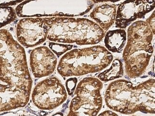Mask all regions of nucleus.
<instances>
[{"mask_svg": "<svg viewBox=\"0 0 155 116\" xmlns=\"http://www.w3.org/2000/svg\"><path fill=\"white\" fill-rule=\"evenodd\" d=\"M127 43L123 58L125 72L130 78L142 75L146 70L154 52L152 44L154 34L146 21H137L129 26Z\"/></svg>", "mask_w": 155, "mask_h": 116, "instance_id": "4", "label": "nucleus"}, {"mask_svg": "<svg viewBox=\"0 0 155 116\" xmlns=\"http://www.w3.org/2000/svg\"><path fill=\"white\" fill-rule=\"evenodd\" d=\"M0 80L30 97L33 80L24 47L7 30L0 29Z\"/></svg>", "mask_w": 155, "mask_h": 116, "instance_id": "2", "label": "nucleus"}, {"mask_svg": "<svg viewBox=\"0 0 155 116\" xmlns=\"http://www.w3.org/2000/svg\"><path fill=\"white\" fill-rule=\"evenodd\" d=\"M67 97L65 88L56 77H51L39 82L31 95L34 105L45 111L58 107L66 101Z\"/></svg>", "mask_w": 155, "mask_h": 116, "instance_id": "8", "label": "nucleus"}, {"mask_svg": "<svg viewBox=\"0 0 155 116\" xmlns=\"http://www.w3.org/2000/svg\"><path fill=\"white\" fill-rule=\"evenodd\" d=\"M94 4H98V3H103V2H107V0H91Z\"/></svg>", "mask_w": 155, "mask_h": 116, "instance_id": "23", "label": "nucleus"}, {"mask_svg": "<svg viewBox=\"0 0 155 116\" xmlns=\"http://www.w3.org/2000/svg\"><path fill=\"white\" fill-rule=\"evenodd\" d=\"M25 0H0V7H11L19 5Z\"/></svg>", "mask_w": 155, "mask_h": 116, "instance_id": "19", "label": "nucleus"}, {"mask_svg": "<svg viewBox=\"0 0 155 116\" xmlns=\"http://www.w3.org/2000/svg\"><path fill=\"white\" fill-rule=\"evenodd\" d=\"M113 60L111 52L103 46L75 49L61 58L58 71L62 77L82 76L103 70L110 65Z\"/></svg>", "mask_w": 155, "mask_h": 116, "instance_id": "5", "label": "nucleus"}, {"mask_svg": "<svg viewBox=\"0 0 155 116\" xmlns=\"http://www.w3.org/2000/svg\"><path fill=\"white\" fill-rule=\"evenodd\" d=\"M99 116H117V115L110 111H106L101 113Z\"/></svg>", "mask_w": 155, "mask_h": 116, "instance_id": "22", "label": "nucleus"}, {"mask_svg": "<svg viewBox=\"0 0 155 116\" xmlns=\"http://www.w3.org/2000/svg\"><path fill=\"white\" fill-rule=\"evenodd\" d=\"M94 5L91 0H25L15 11L21 18L73 17L87 14Z\"/></svg>", "mask_w": 155, "mask_h": 116, "instance_id": "6", "label": "nucleus"}, {"mask_svg": "<svg viewBox=\"0 0 155 116\" xmlns=\"http://www.w3.org/2000/svg\"><path fill=\"white\" fill-rule=\"evenodd\" d=\"M47 39L56 43L95 45L105 36V31L96 22L87 18L67 17L44 18Z\"/></svg>", "mask_w": 155, "mask_h": 116, "instance_id": "3", "label": "nucleus"}, {"mask_svg": "<svg viewBox=\"0 0 155 116\" xmlns=\"http://www.w3.org/2000/svg\"><path fill=\"white\" fill-rule=\"evenodd\" d=\"M19 43L26 48L41 44L47 39L46 25L42 17H25L20 20L16 28Z\"/></svg>", "mask_w": 155, "mask_h": 116, "instance_id": "9", "label": "nucleus"}, {"mask_svg": "<svg viewBox=\"0 0 155 116\" xmlns=\"http://www.w3.org/2000/svg\"><path fill=\"white\" fill-rule=\"evenodd\" d=\"M15 9L11 7H0V28L10 24L16 18Z\"/></svg>", "mask_w": 155, "mask_h": 116, "instance_id": "16", "label": "nucleus"}, {"mask_svg": "<svg viewBox=\"0 0 155 116\" xmlns=\"http://www.w3.org/2000/svg\"><path fill=\"white\" fill-rule=\"evenodd\" d=\"M124 74V69L122 63L120 60L115 59L113 61L110 68L100 73L98 78L102 82H109L120 78Z\"/></svg>", "mask_w": 155, "mask_h": 116, "instance_id": "15", "label": "nucleus"}, {"mask_svg": "<svg viewBox=\"0 0 155 116\" xmlns=\"http://www.w3.org/2000/svg\"><path fill=\"white\" fill-rule=\"evenodd\" d=\"M104 43L108 51L121 53L124 49L127 40V34L124 29L109 31L105 34Z\"/></svg>", "mask_w": 155, "mask_h": 116, "instance_id": "14", "label": "nucleus"}, {"mask_svg": "<svg viewBox=\"0 0 155 116\" xmlns=\"http://www.w3.org/2000/svg\"><path fill=\"white\" fill-rule=\"evenodd\" d=\"M155 82L151 79L134 86L131 82L125 79L114 81L106 90V105L113 111L124 114L137 111L155 114Z\"/></svg>", "mask_w": 155, "mask_h": 116, "instance_id": "1", "label": "nucleus"}, {"mask_svg": "<svg viewBox=\"0 0 155 116\" xmlns=\"http://www.w3.org/2000/svg\"><path fill=\"white\" fill-rule=\"evenodd\" d=\"M57 62L55 55L46 46L37 47L31 53V69L33 75L37 78L51 75L56 68Z\"/></svg>", "mask_w": 155, "mask_h": 116, "instance_id": "11", "label": "nucleus"}, {"mask_svg": "<svg viewBox=\"0 0 155 116\" xmlns=\"http://www.w3.org/2000/svg\"><path fill=\"white\" fill-rule=\"evenodd\" d=\"M101 80L93 77L83 79L75 89V97L69 106L68 116H97L102 107Z\"/></svg>", "mask_w": 155, "mask_h": 116, "instance_id": "7", "label": "nucleus"}, {"mask_svg": "<svg viewBox=\"0 0 155 116\" xmlns=\"http://www.w3.org/2000/svg\"><path fill=\"white\" fill-rule=\"evenodd\" d=\"M155 0H125L117 10L115 26L124 29L133 21L141 19L155 8Z\"/></svg>", "mask_w": 155, "mask_h": 116, "instance_id": "10", "label": "nucleus"}, {"mask_svg": "<svg viewBox=\"0 0 155 116\" xmlns=\"http://www.w3.org/2000/svg\"><path fill=\"white\" fill-rule=\"evenodd\" d=\"M78 82L76 78H72L68 79L66 82V88L69 95H72L75 91V88Z\"/></svg>", "mask_w": 155, "mask_h": 116, "instance_id": "18", "label": "nucleus"}, {"mask_svg": "<svg viewBox=\"0 0 155 116\" xmlns=\"http://www.w3.org/2000/svg\"><path fill=\"white\" fill-rule=\"evenodd\" d=\"M121 0H107V2H111L112 3H115V2H118L120 1Z\"/></svg>", "mask_w": 155, "mask_h": 116, "instance_id": "24", "label": "nucleus"}, {"mask_svg": "<svg viewBox=\"0 0 155 116\" xmlns=\"http://www.w3.org/2000/svg\"><path fill=\"white\" fill-rule=\"evenodd\" d=\"M29 99L20 91L0 84V113L24 107Z\"/></svg>", "mask_w": 155, "mask_h": 116, "instance_id": "12", "label": "nucleus"}, {"mask_svg": "<svg viewBox=\"0 0 155 116\" xmlns=\"http://www.w3.org/2000/svg\"><path fill=\"white\" fill-rule=\"evenodd\" d=\"M155 11H153V13L151 14V15L150 16V17H148L146 21V22L147 24L150 28L154 35H155Z\"/></svg>", "mask_w": 155, "mask_h": 116, "instance_id": "20", "label": "nucleus"}, {"mask_svg": "<svg viewBox=\"0 0 155 116\" xmlns=\"http://www.w3.org/2000/svg\"><path fill=\"white\" fill-rule=\"evenodd\" d=\"M117 10L115 4L103 2L94 8L90 17L105 32L115 24Z\"/></svg>", "mask_w": 155, "mask_h": 116, "instance_id": "13", "label": "nucleus"}, {"mask_svg": "<svg viewBox=\"0 0 155 116\" xmlns=\"http://www.w3.org/2000/svg\"><path fill=\"white\" fill-rule=\"evenodd\" d=\"M49 47L53 53L58 56H61L67 51L72 49L73 45L69 44H63L58 43L51 42L49 44Z\"/></svg>", "mask_w": 155, "mask_h": 116, "instance_id": "17", "label": "nucleus"}, {"mask_svg": "<svg viewBox=\"0 0 155 116\" xmlns=\"http://www.w3.org/2000/svg\"><path fill=\"white\" fill-rule=\"evenodd\" d=\"M0 115H31L27 112L19 111H18L4 113Z\"/></svg>", "mask_w": 155, "mask_h": 116, "instance_id": "21", "label": "nucleus"}]
</instances>
